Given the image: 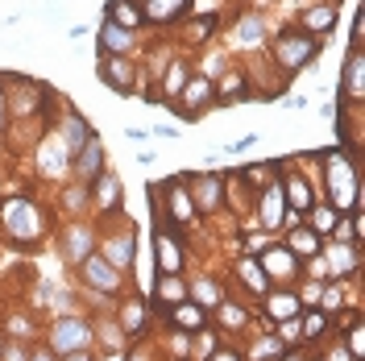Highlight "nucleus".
<instances>
[{
	"label": "nucleus",
	"mask_w": 365,
	"mask_h": 361,
	"mask_svg": "<svg viewBox=\"0 0 365 361\" xmlns=\"http://www.w3.org/2000/svg\"><path fill=\"white\" fill-rule=\"evenodd\" d=\"M91 203L104 212V216H120V203H125V187L116 179V171H100L96 179H91Z\"/></svg>",
	"instance_id": "obj_9"
},
{
	"label": "nucleus",
	"mask_w": 365,
	"mask_h": 361,
	"mask_svg": "<svg viewBox=\"0 0 365 361\" xmlns=\"http://www.w3.org/2000/svg\"><path fill=\"white\" fill-rule=\"evenodd\" d=\"M96 42H100V54H120V59H129V54H133L137 34H129V29H120V25H113L108 17H104V21H100V34H96Z\"/></svg>",
	"instance_id": "obj_16"
},
{
	"label": "nucleus",
	"mask_w": 365,
	"mask_h": 361,
	"mask_svg": "<svg viewBox=\"0 0 365 361\" xmlns=\"http://www.w3.org/2000/svg\"><path fill=\"white\" fill-rule=\"evenodd\" d=\"M241 183H250V187H257V191H262L266 183H274V166H270V162H257V166H245V171H241Z\"/></svg>",
	"instance_id": "obj_41"
},
{
	"label": "nucleus",
	"mask_w": 365,
	"mask_h": 361,
	"mask_svg": "<svg viewBox=\"0 0 365 361\" xmlns=\"http://www.w3.org/2000/svg\"><path fill=\"white\" fill-rule=\"evenodd\" d=\"M324 332H328V312H319V307L299 312V337L303 340H319Z\"/></svg>",
	"instance_id": "obj_36"
},
{
	"label": "nucleus",
	"mask_w": 365,
	"mask_h": 361,
	"mask_svg": "<svg viewBox=\"0 0 365 361\" xmlns=\"http://www.w3.org/2000/svg\"><path fill=\"white\" fill-rule=\"evenodd\" d=\"M100 171H104V141H100V137H91L88 146L71 158V175H75L79 183H91Z\"/></svg>",
	"instance_id": "obj_15"
},
{
	"label": "nucleus",
	"mask_w": 365,
	"mask_h": 361,
	"mask_svg": "<svg viewBox=\"0 0 365 361\" xmlns=\"http://www.w3.org/2000/svg\"><path fill=\"white\" fill-rule=\"evenodd\" d=\"M262 42H266V17H257V13L237 17V25H232V46H241V50H257Z\"/></svg>",
	"instance_id": "obj_18"
},
{
	"label": "nucleus",
	"mask_w": 365,
	"mask_h": 361,
	"mask_svg": "<svg viewBox=\"0 0 365 361\" xmlns=\"http://www.w3.org/2000/svg\"><path fill=\"white\" fill-rule=\"evenodd\" d=\"M63 203H67L71 212H88V203H91V183H71L67 191H63Z\"/></svg>",
	"instance_id": "obj_39"
},
{
	"label": "nucleus",
	"mask_w": 365,
	"mask_h": 361,
	"mask_svg": "<svg viewBox=\"0 0 365 361\" xmlns=\"http://www.w3.org/2000/svg\"><path fill=\"white\" fill-rule=\"evenodd\" d=\"M154 299H158L162 307H166V303L175 307V303H182V299H187V283H182L179 274H162L158 287H154Z\"/></svg>",
	"instance_id": "obj_34"
},
{
	"label": "nucleus",
	"mask_w": 365,
	"mask_h": 361,
	"mask_svg": "<svg viewBox=\"0 0 365 361\" xmlns=\"http://www.w3.org/2000/svg\"><path fill=\"white\" fill-rule=\"evenodd\" d=\"M187 299H191V303H200V307H216V303H220V299H225V291H220V283H216V278H200V283H191V287H187Z\"/></svg>",
	"instance_id": "obj_33"
},
{
	"label": "nucleus",
	"mask_w": 365,
	"mask_h": 361,
	"mask_svg": "<svg viewBox=\"0 0 365 361\" xmlns=\"http://www.w3.org/2000/svg\"><path fill=\"white\" fill-rule=\"evenodd\" d=\"M170 345H175L170 353H175L179 361H187V357H191V332H179V328H175V337H170Z\"/></svg>",
	"instance_id": "obj_45"
},
{
	"label": "nucleus",
	"mask_w": 365,
	"mask_h": 361,
	"mask_svg": "<svg viewBox=\"0 0 365 361\" xmlns=\"http://www.w3.org/2000/svg\"><path fill=\"white\" fill-rule=\"evenodd\" d=\"M287 212H291V208H287V195H282V183H278V179L266 183V187H262V208H257V216H262V225H266L270 237L282 228Z\"/></svg>",
	"instance_id": "obj_10"
},
{
	"label": "nucleus",
	"mask_w": 365,
	"mask_h": 361,
	"mask_svg": "<svg viewBox=\"0 0 365 361\" xmlns=\"http://www.w3.org/2000/svg\"><path fill=\"white\" fill-rule=\"evenodd\" d=\"M104 17H108L113 25H120V29H129V34H137V29L145 25V17H141V4H137V0H108Z\"/></svg>",
	"instance_id": "obj_22"
},
{
	"label": "nucleus",
	"mask_w": 365,
	"mask_h": 361,
	"mask_svg": "<svg viewBox=\"0 0 365 361\" xmlns=\"http://www.w3.org/2000/svg\"><path fill=\"white\" fill-rule=\"evenodd\" d=\"M257 266H262V274H266V278H278V283H295V253H291V249L287 245H270V249H262V262H257Z\"/></svg>",
	"instance_id": "obj_12"
},
{
	"label": "nucleus",
	"mask_w": 365,
	"mask_h": 361,
	"mask_svg": "<svg viewBox=\"0 0 365 361\" xmlns=\"http://www.w3.org/2000/svg\"><path fill=\"white\" fill-rule=\"evenodd\" d=\"M154 258H158L162 274H179L182 270V241H179V228L175 225H170V233L158 228V237H154Z\"/></svg>",
	"instance_id": "obj_13"
},
{
	"label": "nucleus",
	"mask_w": 365,
	"mask_h": 361,
	"mask_svg": "<svg viewBox=\"0 0 365 361\" xmlns=\"http://www.w3.org/2000/svg\"><path fill=\"white\" fill-rule=\"evenodd\" d=\"M191 345H195V357L207 361L216 349H220V337H216L212 328H200V332H191Z\"/></svg>",
	"instance_id": "obj_40"
},
{
	"label": "nucleus",
	"mask_w": 365,
	"mask_h": 361,
	"mask_svg": "<svg viewBox=\"0 0 365 361\" xmlns=\"http://www.w3.org/2000/svg\"><path fill=\"white\" fill-rule=\"evenodd\" d=\"M191 79V67L182 63V59H170V67L162 71V83H158V96L162 100H179L182 83Z\"/></svg>",
	"instance_id": "obj_28"
},
{
	"label": "nucleus",
	"mask_w": 365,
	"mask_h": 361,
	"mask_svg": "<svg viewBox=\"0 0 365 361\" xmlns=\"http://www.w3.org/2000/svg\"><path fill=\"white\" fill-rule=\"evenodd\" d=\"M187 195H191V203H195V212L212 216V212L220 208V195H225V175H200Z\"/></svg>",
	"instance_id": "obj_14"
},
{
	"label": "nucleus",
	"mask_w": 365,
	"mask_h": 361,
	"mask_svg": "<svg viewBox=\"0 0 365 361\" xmlns=\"http://www.w3.org/2000/svg\"><path fill=\"white\" fill-rule=\"evenodd\" d=\"M91 137H96V129H91L88 121H83L79 113H67V121H63V129H58V141L67 146V154H71V158H75V154H79V150L88 146Z\"/></svg>",
	"instance_id": "obj_20"
},
{
	"label": "nucleus",
	"mask_w": 365,
	"mask_h": 361,
	"mask_svg": "<svg viewBox=\"0 0 365 361\" xmlns=\"http://www.w3.org/2000/svg\"><path fill=\"white\" fill-rule=\"evenodd\" d=\"M9 125V108H4V91H0V129Z\"/></svg>",
	"instance_id": "obj_56"
},
{
	"label": "nucleus",
	"mask_w": 365,
	"mask_h": 361,
	"mask_svg": "<svg viewBox=\"0 0 365 361\" xmlns=\"http://www.w3.org/2000/svg\"><path fill=\"white\" fill-rule=\"evenodd\" d=\"M96 75H100V83H108L116 96H133L141 83V71L129 63V59H120V54H100V63H96Z\"/></svg>",
	"instance_id": "obj_6"
},
{
	"label": "nucleus",
	"mask_w": 365,
	"mask_h": 361,
	"mask_svg": "<svg viewBox=\"0 0 365 361\" xmlns=\"http://www.w3.org/2000/svg\"><path fill=\"white\" fill-rule=\"evenodd\" d=\"M336 96L361 104V96H365V54H361V46L349 50V59H344V79H341V88H336Z\"/></svg>",
	"instance_id": "obj_11"
},
{
	"label": "nucleus",
	"mask_w": 365,
	"mask_h": 361,
	"mask_svg": "<svg viewBox=\"0 0 365 361\" xmlns=\"http://www.w3.org/2000/svg\"><path fill=\"white\" fill-rule=\"evenodd\" d=\"M145 328H150V303H145V299H129V303L120 307V332H125V337H133V332L141 337Z\"/></svg>",
	"instance_id": "obj_25"
},
{
	"label": "nucleus",
	"mask_w": 365,
	"mask_h": 361,
	"mask_svg": "<svg viewBox=\"0 0 365 361\" xmlns=\"http://www.w3.org/2000/svg\"><path fill=\"white\" fill-rule=\"evenodd\" d=\"M287 249H291L295 258L307 262V258H316V253H319V237L307 225H291V228H287Z\"/></svg>",
	"instance_id": "obj_30"
},
{
	"label": "nucleus",
	"mask_w": 365,
	"mask_h": 361,
	"mask_svg": "<svg viewBox=\"0 0 365 361\" xmlns=\"http://www.w3.org/2000/svg\"><path fill=\"white\" fill-rule=\"evenodd\" d=\"M349 353L357 361H365V324L357 320V324H349Z\"/></svg>",
	"instance_id": "obj_43"
},
{
	"label": "nucleus",
	"mask_w": 365,
	"mask_h": 361,
	"mask_svg": "<svg viewBox=\"0 0 365 361\" xmlns=\"http://www.w3.org/2000/svg\"><path fill=\"white\" fill-rule=\"evenodd\" d=\"M312 361H316V357H312Z\"/></svg>",
	"instance_id": "obj_57"
},
{
	"label": "nucleus",
	"mask_w": 365,
	"mask_h": 361,
	"mask_svg": "<svg viewBox=\"0 0 365 361\" xmlns=\"http://www.w3.org/2000/svg\"><path fill=\"white\" fill-rule=\"evenodd\" d=\"M237 274L245 278V287H250L253 295H266V291H270V278L262 274V266H257V258H241V262H237Z\"/></svg>",
	"instance_id": "obj_35"
},
{
	"label": "nucleus",
	"mask_w": 365,
	"mask_h": 361,
	"mask_svg": "<svg viewBox=\"0 0 365 361\" xmlns=\"http://www.w3.org/2000/svg\"><path fill=\"white\" fill-rule=\"evenodd\" d=\"M282 100H287V108H307V100H303V96H282Z\"/></svg>",
	"instance_id": "obj_55"
},
{
	"label": "nucleus",
	"mask_w": 365,
	"mask_h": 361,
	"mask_svg": "<svg viewBox=\"0 0 365 361\" xmlns=\"http://www.w3.org/2000/svg\"><path fill=\"white\" fill-rule=\"evenodd\" d=\"M216 13H204L200 21H191V38H212V29H216Z\"/></svg>",
	"instance_id": "obj_44"
},
{
	"label": "nucleus",
	"mask_w": 365,
	"mask_h": 361,
	"mask_svg": "<svg viewBox=\"0 0 365 361\" xmlns=\"http://www.w3.org/2000/svg\"><path fill=\"white\" fill-rule=\"evenodd\" d=\"M361 171H357V154L353 146H341L332 158H328V195H332V208L336 212H353L357 208V195H361Z\"/></svg>",
	"instance_id": "obj_1"
},
{
	"label": "nucleus",
	"mask_w": 365,
	"mask_h": 361,
	"mask_svg": "<svg viewBox=\"0 0 365 361\" xmlns=\"http://www.w3.org/2000/svg\"><path fill=\"white\" fill-rule=\"evenodd\" d=\"M357 262H361L357 245H344V241H336V245L328 249V270L336 274V278H353V274H357Z\"/></svg>",
	"instance_id": "obj_24"
},
{
	"label": "nucleus",
	"mask_w": 365,
	"mask_h": 361,
	"mask_svg": "<svg viewBox=\"0 0 365 361\" xmlns=\"http://www.w3.org/2000/svg\"><path fill=\"white\" fill-rule=\"evenodd\" d=\"M316 54H319V38L303 34V29H287V34L274 42V63H278V71H282L287 79H295L303 67H312Z\"/></svg>",
	"instance_id": "obj_3"
},
{
	"label": "nucleus",
	"mask_w": 365,
	"mask_h": 361,
	"mask_svg": "<svg viewBox=\"0 0 365 361\" xmlns=\"http://www.w3.org/2000/svg\"><path fill=\"white\" fill-rule=\"evenodd\" d=\"M266 312H270L274 320H291L303 312V303H299V291H291V287H278V291H266Z\"/></svg>",
	"instance_id": "obj_23"
},
{
	"label": "nucleus",
	"mask_w": 365,
	"mask_h": 361,
	"mask_svg": "<svg viewBox=\"0 0 365 361\" xmlns=\"http://www.w3.org/2000/svg\"><path fill=\"white\" fill-rule=\"evenodd\" d=\"M278 183H282V195H287V208H291V212H299V208L307 212V208L316 203V191H312V183L307 179L291 175V179H278Z\"/></svg>",
	"instance_id": "obj_29"
},
{
	"label": "nucleus",
	"mask_w": 365,
	"mask_h": 361,
	"mask_svg": "<svg viewBox=\"0 0 365 361\" xmlns=\"http://www.w3.org/2000/svg\"><path fill=\"white\" fill-rule=\"evenodd\" d=\"M324 361H357V357H353L349 349H341V345H336V349H328V353H324Z\"/></svg>",
	"instance_id": "obj_48"
},
{
	"label": "nucleus",
	"mask_w": 365,
	"mask_h": 361,
	"mask_svg": "<svg viewBox=\"0 0 365 361\" xmlns=\"http://www.w3.org/2000/svg\"><path fill=\"white\" fill-rule=\"evenodd\" d=\"M4 361H29V353H21V345H4Z\"/></svg>",
	"instance_id": "obj_49"
},
{
	"label": "nucleus",
	"mask_w": 365,
	"mask_h": 361,
	"mask_svg": "<svg viewBox=\"0 0 365 361\" xmlns=\"http://www.w3.org/2000/svg\"><path fill=\"white\" fill-rule=\"evenodd\" d=\"M58 361H96V357H91V349H79V353H63Z\"/></svg>",
	"instance_id": "obj_50"
},
{
	"label": "nucleus",
	"mask_w": 365,
	"mask_h": 361,
	"mask_svg": "<svg viewBox=\"0 0 365 361\" xmlns=\"http://www.w3.org/2000/svg\"><path fill=\"white\" fill-rule=\"evenodd\" d=\"M0 225H4V241L9 245H29L46 233V212L34 200H4L0 203Z\"/></svg>",
	"instance_id": "obj_2"
},
{
	"label": "nucleus",
	"mask_w": 365,
	"mask_h": 361,
	"mask_svg": "<svg viewBox=\"0 0 365 361\" xmlns=\"http://www.w3.org/2000/svg\"><path fill=\"white\" fill-rule=\"evenodd\" d=\"M38 154H42V171H50V175H54V171H63V162H71V154H67V146H63V141H50V146H42Z\"/></svg>",
	"instance_id": "obj_38"
},
{
	"label": "nucleus",
	"mask_w": 365,
	"mask_h": 361,
	"mask_svg": "<svg viewBox=\"0 0 365 361\" xmlns=\"http://www.w3.org/2000/svg\"><path fill=\"white\" fill-rule=\"evenodd\" d=\"M75 270H79V278H83V287H91L96 295H116L120 287H125V274L116 270L113 262H104V253H100V249H91Z\"/></svg>",
	"instance_id": "obj_5"
},
{
	"label": "nucleus",
	"mask_w": 365,
	"mask_h": 361,
	"mask_svg": "<svg viewBox=\"0 0 365 361\" xmlns=\"http://www.w3.org/2000/svg\"><path fill=\"white\" fill-rule=\"evenodd\" d=\"M216 88V104H232V100H250V75L245 71H225L220 79H212Z\"/></svg>",
	"instance_id": "obj_19"
},
{
	"label": "nucleus",
	"mask_w": 365,
	"mask_h": 361,
	"mask_svg": "<svg viewBox=\"0 0 365 361\" xmlns=\"http://www.w3.org/2000/svg\"><path fill=\"white\" fill-rule=\"evenodd\" d=\"M154 137H170V141H175L179 129H175V125H154Z\"/></svg>",
	"instance_id": "obj_51"
},
{
	"label": "nucleus",
	"mask_w": 365,
	"mask_h": 361,
	"mask_svg": "<svg viewBox=\"0 0 365 361\" xmlns=\"http://www.w3.org/2000/svg\"><path fill=\"white\" fill-rule=\"evenodd\" d=\"M207 361H241V357H237V353H228V349H216Z\"/></svg>",
	"instance_id": "obj_54"
},
{
	"label": "nucleus",
	"mask_w": 365,
	"mask_h": 361,
	"mask_svg": "<svg viewBox=\"0 0 365 361\" xmlns=\"http://www.w3.org/2000/svg\"><path fill=\"white\" fill-rule=\"evenodd\" d=\"M179 113H182V121H200V108H207V104H216V88H212V75H191L187 83H182V91H179Z\"/></svg>",
	"instance_id": "obj_7"
},
{
	"label": "nucleus",
	"mask_w": 365,
	"mask_h": 361,
	"mask_svg": "<svg viewBox=\"0 0 365 361\" xmlns=\"http://www.w3.org/2000/svg\"><path fill=\"white\" fill-rule=\"evenodd\" d=\"M29 361H58V357H54L50 349H34V353H29Z\"/></svg>",
	"instance_id": "obj_53"
},
{
	"label": "nucleus",
	"mask_w": 365,
	"mask_h": 361,
	"mask_svg": "<svg viewBox=\"0 0 365 361\" xmlns=\"http://www.w3.org/2000/svg\"><path fill=\"white\" fill-rule=\"evenodd\" d=\"M162 191L170 195V208H175V220L179 225H191L195 220V203H191V195L179 187V179H162Z\"/></svg>",
	"instance_id": "obj_31"
},
{
	"label": "nucleus",
	"mask_w": 365,
	"mask_h": 361,
	"mask_svg": "<svg viewBox=\"0 0 365 361\" xmlns=\"http://www.w3.org/2000/svg\"><path fill=\"white\" fill-rule=\"evenodd\" d=\"M336 25V0H328V4H316V9H307L303 13V34H312V38H319V34H328Z\"/></svg>",
	"instance_id": "obj_26"
},
{
	"label": "nucleus",
	"mask_w": 365,
	"mask_h": 361,
	"mask_svg": "<svg viewBox=\"0 0 365 361\" xmlns=\"http://www.w3.org/2000/svg\"><path fill=\"white\" fill-rule=\"evenodd\" d=\"M319 303H324L319 312H332V307H341V303H344L341 287H324V291H319Z\"/></svg>",
	"instance_id": "obj_46"
},
{
	"label": "nucleus",
	"mask_w": 365,
	"mask_h": 361,
	"mask_svg": "<svg viewBox=\"0 0 365 361\" xmlns=\"http://www.w3.org/2000/svg\"><path fill=\"white\" fill-rule=\"evenodd\" d=\"M100 253H104V262H113L116 270L125 274L129 266H133L137 258V233L133 228H120V233H104V241H100Z\"/></svg>",
	"instance_id": "obj_8"
},
{
	"label": "nucleus",
	"mask_w": 365,
	"mask_h": 361,
	"mask_svg": "<svg viewBox=\"0 0 365 361\" xmlns=\"http://www.w3.org/2000/svg\"><path fill=\"white\" fill-rule=\"evenodd\" d=\"M91 249H96V233H91L88 225H71L67 233H63V258H67L71 266H79Z\"/></svg>",
	"instance_id": "obj_17"
},
{
	"label": "nucleus",
	"mask_w": 365,
	"mask_h": 361,
	"mask_svg": "<svg viewBox=\"0 0 365 361\" xmlns=\"http://www.w3.org/2000/svg\"><path fill=\"white\" fill-rule=\"evenodd\" d=\"M266 357H282V340L274 337V332H270V337H262L250 349V361H266Z\"/></svg>",
	"instance_id": "obj_42"
},
{
	"label": "nucleus",
	"mask_w": 365,
	"mask_h": 361,
	"mask_svg": "<svg viewBox=\"0 0 365 361\" xmlns=\"http://www.w3.org/2000/svg\"><path fill=\"white\" fill-rule=\"evenodd\" d=\"M187 4H191V0H145L141 17H145V21H158V25H170L187 13Z\"/></svg>",
	"instance_id": "obj_27"
},
{
	"label": "nucleus",
	"mask_w": 365,
	"mask_h": 361,
	"mask_svg": "<svg viewBox=\"0 0 365 361\" xmlns=\"http://www.w3.org/2000/svg\"><path fill=\"white\" fill-rule=\"evenodd\" d=\"M125 137H129V141H145L150 133H145V129H137V125H129V129H125Z\"/></svg>",
	"instance_id": "obj_52"
},
{
	"label": "nucleus",
	"mask_w": 365,
	"mask_h": 361,
	"mask_svg": "<svg viewBox=\"0 0 365 361\" xmlns=\"http://www.w3.org/2000/svg\"><path fill=\"white\" fill-rule=\"evenodd\" d=\"M170 324L179 328V332H200V328H207V312L200 307V303H191V299H182V303H175L170 307Z\"/></svg>",
	"instance_id": "obj_21"
},
{
	"label": "nucleus",
	"mask_w": 365,
	"mask_h": 361,
	"mask_svg": "<svg viewBox=\"0 0 365 361\" xmlns=\"http://www.w3.org/2000/svg\"><path fill=\"white\" fill-rule=\"evenodd\" d=\"M96 340V324L75 312H63V316L50 324V353L63 357V353H79V349H91Z\"/></svg>",
	"instance_id": "obj_4"
},
{
	"label": "nucleus",
	"mask_w": 365,
	"mask_h": 361,
	"mask_svg": "<svg viewBox=\"0 0 365 361\" xmlns=\"http://www.w3.org/2000/svg\"><path fill=\"white\" fill-rule=\"evenodd\" d=\"M336 220H341V212H336L332 203H312V208H307V228H312L316 237L332 233V228H336Z\"/></svg>",
	"instance_id": "obj_32"
},
{
	"label": "nucleus",
	"mask_w": 365,
	"mask_h": 361,
	"mask_svg": "<svg viewBox=\"0 0 365 361\" xmlns=\"http://www.w3.org/2000/svg\"><path fill=\"white\" fill-rule=\"evenodd\" d=\"M216 316H220V324H225V328H245L250 312H245L241 303H228V299H220V303H216Z\"/></svg>",
	"instance_id": "obj_37"
},
{
	"label": "nucleus",
	"mask_w": 365,
	"mask_h": 361,
	"mask_svg": "<svg viewBox=\"0 0 365 361\" xmlns=\"http://www.w3.org/2000/svg\"><path fill=\"white\" fill-rule=\"evenodd\" d=\"M270 361H274V357H270Z\"/></svg>",
	"instance_id": "obj_58"
},
{
	"label": "nucleus",
	"mask_w": 365,
	"mask_h": 361,
	"mask_svg": "<svg viewBox=\"0 0 365 361\" xmlns=\"http://www.w3.org/2000/svg\"><path fill=\"white\" fill-rule=\"evenodd\" d=\"M253 141H257V133H245L241 141H228V146H225V154H237V150H250Z\"/></svg>",
	"instance_id": "obj_47"
}]
</instances>
